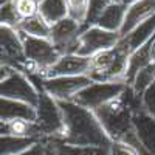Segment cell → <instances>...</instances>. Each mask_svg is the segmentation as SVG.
Here are the masks:
<instances>
[{"mask_svg": "<svg viewBox=\"0 0 155 155\" xmlns=\"http://www.w3.org/2000/svg\"><path fill=\"white\" fill-rule=\"evenodd\" d=\"M64 113L65 130L58 140L67 146L87 147V146H110L112 140L93 110H88L73 101H58Z\"/></svg>", "mask_w": 155, "mask_h": 155, "instance_id": "cell-1", "label": "cell"}, {"mask_svg": "<svg viewBox=\"0 0 155 155\" xmlns=\"http://www.w3.org/2000/svg\"><path fill=\"white\" fill-rule=\"evenodd\" d=\"M138 109H143L141 99L137 98L132 88L127 85L118 98L96 109L95 115L112 141H126L137 146L140 141L134 130V113Z\"/></svg>", "mask_w": 155, "mask_h": 155, "instance_id": "cell-2", "label": "cell"}, {"mask_svg": "<svg viewBox=\"0 0 155 155\" xmlns=\"http://www.w3.org/2000/svg\"><path fill=\"white\" fill-rule=\"evenodd\" d=\"M129 56L130 51L120 41L116 47L101 51L92 58V68L88 78L93 82H124Z\"/></svg>", "mask_w": 155, "mask_h": 155, "instance_id": "cell-3", "label": "cell"}, {"mask_svg": "<svg viewBox=\"0 0 155 155\" xmlns=\"http://www.w3.org/2000/svg\"><path fill=\"white\" fill-rule=\"evenodd\" d=\"M0 71H2V78H0V95H2V98L22 101L33 107H37L41 92L33 84L28 74H25L20 70L11 68L8 65H2Z\"/></svg>", "mask_w": 155, "mask_h": 155, "instance_id": "cell-4", "label": "cell"}, {"mask_svg": "<svg viewBox=\"0 0 155 155\" xmlns=\"http://www.w3.org/2000/svg\"><path fill=\"white\" fill-rule=\"evenodd\" d=\"M20 36L23 42L25 59H27V64H28L27 74L42 76L50 67H53L59 61L61 53L54 48L50 39H39V37H33L23 33H20Z\"/></svg>", "mask_w": 155, "mask_h": 155, "instance_id": "cell-5", "label": "cell"}, {"mask_svg": "<svg viewBox=\"0 0 155 155\" xmlns=\"http://www.w3.org/2000/svg\"><path fill=\"white\" fill-rule=\"evenodd\" d=\"M36 127L41 138H53L59 140L64 135L65 124H64V113L59 106V102L47 95L45 92H41L39 104L36 107Z\"/></svg>", "mask_w": 155, "mask_h": 155, "instance_id": "cell-6", "label": "cell"}, {"mask_svg": "<svg viewBox=\"0 0 155 155\" xmlns=\"http://www.w3.org/2000/svg\"><path fill=\"white\" fill-rule=\"evenodd\" d=\"M34 78L41 84V92H45L56 101H73V98L82 88L93 82L87 74L58 76V78H42L41 74H34Z\"/></svg>", "mask_w": 155, "mask_h": 155, "instance_id": "cell-7", "label": "cell"}, {"mask_svg": "<svg viewBox=\"0 0 155 155\" xmlns=\"http://www.w3.org/2000/svg\"><path fill=\"white\" fill-rule=\"evenodd\" d=\"M126 88L127 84L124 82H92L73 98V102L95 112L109 101L118 98Z\"/></svg>", "mask_w": 155, "mask_h": 155, "instance_id": "cell-8", "label": "cell"}, {"mask_svg": "<svg viewBox=\"0 0 155 155\" xmlns=\"http://www.w3.org/2000/svg\"><path fill=\"white\" fill-rule=\"evenodd\" d=\"M121 39L123 37L120 33L107 31V30L99 28L98 25H92V27H87L79 36L76 54L93 58L95 54L101 53V51H106V50L116 47Z\"/></svg>", "mask_w": 155, "mask_h": 155, "instance_id": "cell-9", "label": "cell"}, {"mask_svg": "<svg viewBox=\"0 0 155 155\" xmlns=\"http://www.w3.org/2000/svg\"><path fill=\"white\" fill-rule=\"evenodd\" d=\"M0 45H2V65L20 70L27 74L28 64L25 59L23 42L19 30L0 25Z\"/></svg>", "mask_w": 155, "mask_h": 155, "instance_id": "cell-10", "label": "cell"}, {"mask_svg": "<svg viewBox=\"0 0 155 155\" xmlns=\"http://www.w3.org/2000/svg\"><path fill=\"white\" fill-rule=\"evenodd\" d=\"M87 27L79 22H76L71 17H65L64 20L54 23L51 27V34H50V41L54 45V48L62 54H68V53H76L78 48V41L82 31Z\"/></svg>", "mask_w": 155, "mask_h": 155, "instance_id": "cell-11", "label": "cell"}, {"mask_svg": "<svg viewBox=\"0 0 155 155\" xmlns=\"http://www.w3.org/2000/svg\"><path fill=\"white\" fill-rule=\"evenodd\" d=\"M92 58L81 56L76 53L62 54L53 67H50L42 78H58V76H84L90 73Z\"/></svg>", "mask_w": 155, "mask_h": 155, "instance_id": "cell-12", "label": "cell"}, {"mask_svg": "<svg viewBox=\"0 0 155 155\" xmlns=\"http://www.w3.org/2000/svg\"><path fill=\"white\" fill-rule=\"evenodd\" d=\"M153 16H155V0H140V2L127 6L126 19L120 31L121 37L130 34L137 27H140L143 22L149 20Z\"/></svg>", "mask_w": 155, "mask_h": 155, "instance_id": "cell-13", "label": "cell"}, {"mask_svg": "<svg viewBox=\"0 0 155 155\" xmlns=\"http://www.w3.org/2000/svg\"><path fill=\"white\" fill-rule=\"evenodd\" d=\"M134 130L135 135L147 152L155 155V118L146 110L138 109L134 113Z\"/></svg>", "mask_w": 155, "mask_h": 155, "instance_id": "cell-14", "label": "cell"}, {"mask_svg": "<svg viewBox=\"0 0 155 155\" xmlns=\"http://www.w3.org/2000/svg\"><path fill=\"white\" fill-rule=\"evenodd\" d=\"M36 107L22 101L0 98V123L11 120H27L36 121Z\"/></svg>", "mask_w": 155, "mask_h": 155, "instance_id": "cell-15", "label": "cell"}, {"mask_svg": "<svg viewBox=\"0 0 155 155\" xmlns=\"http://www.w3.org/2000/svg\"><path fill=\"white\" fill-rule=\"evenodd\" d=\"M126 11H127V6L120 3L118 0H115V2H112L104 11H102V14L99 16L96 25L102 30L120 33L121 28H123L124 19H126Z\"/></svg>", "mask_w": 155, "mask_h": 155, "instance_id": "cell-16", "label": "cell"}, {"mask_svg": "<svg viewBox=\"0 0 155 155\" xmlns=\"http://www.w3.org/2000/svg\"><path fill=\"white\" fill-rule=\"evenodd\" d=\"M155 34V16L150 17L149 20L143 22L140 25V27H137L130 34H127L126 37L121 39V42L129 48V51L130 53H134V51L140 50L141 47H144L150 39L152 36Z\"/></svg>", "mask_w": 155, "mask_h": 155, "instance_id": "cell-17", "label": "cell"}, {"mask_svg": "<svg viewBox=\"0 0 155 155\" xmlns=\"http://www.w3.org/2000/svg\"><path fill=\"white\" fill-rule=\"evenodd\" d=\"M39 138L33 137H11L2 135L0 138V155H19L25 150L31 149L34 144L39 143Z\"/></svg>", "mask_w": 155, "mask_h": 155, "instance_id": "cell-18", "label": "cell"}, {"mask_svg": "<svg viewBox=\"0 0 155 155\" xmlns=\"http://www.w3.org/2000/svg\"><path fill=\"white\" fill-rule=\"evenodd\" d=\"M2 135H11V137H33V138H41L36 123L27 121V120H11V121H2L0 124Z\"/></svg>", "mask_w": 155, "mask_h": 155, "instance_id": "cell-19", "label": "cell"}, {"mask_svg": "<svg viewBox=\"0 0 155 155\" xmlns=\"http://www.w3.org/2000/svg\"><path fill=\"white\" fill-rule=\"evenodd\" d=\"M149 64H153L150 59V51H149V42L141 47L140 50L134 51L129 56V65H127V73H126V79L124 82L127 85H130L132 81L135 79V76L138 74L140 70H143L144 67H147Z\"/></svg>", "mask_w": 155, "mask_h": 155, "instance_id": "cell-20", "label": "cell"}, {"mask_svg": "<svg viewBox=\"0 0 155 155\" xmlns=\"http://www.w3.org/2000/svg\"><path fill=\"white\" fill-rule=\"evenodd\" d=\"M39 14L53 27L54 23L68 17L67 2L65 0H42L41 8H39Z\"/></svg>", "mask_w": 155, "mask_h": 155, "instance_id": "cell-21", "label": "cell"}, {"mask_svg": "<svg viewBox=\"0 0 155 155\" xmlns=\"http://www.w3.org/2000/svg\"><path fill=\"white\" fill-rule=\"evenodd\" d=\"M20 33L28 34L33 37H39V39H50L51 34V25L41 16L37 14L34 17L30 19H23L17 28Z\"/></svg>", "mask_w": 155, "mask_h": 155, "instance_id": "cell-22", "label": "cell"}, {"mask_svg": "<svg viewBox=\"0 0 155 155\" xmlns=\"http://www.w3.org/2000/svg\"><path fill=\"white\" fill-rule=\"evenodd\" d=\"M155 81V64H149L147 67H144L143 70H140L138 74L135 76V79L132 81V84L129 85L132 88V92L137 98H143L144 92L150 87V84Z\"/></svg>", "mask_w": 155, "mask_h": 155, "instance_id": "cell-23", "label": "cell"}, {"mask_svg": "<svg viewBox=\"0 0 155 155\" xmlns=\"http://www.w3.org/2000/svg\"><path fill=\"white\" fill-rule=\"evenodd\" d=\"M0 14H2V25L11 28H19L22 22V17L14 6L12 0H2V6H0Z\"/></svg>", "mask_w": 155, "mask_h": 155, "instance_id": "cell-24", "label": "cell"}, {"mask_svg": "<svg viewBox=\"0 0 155 155\" xmlns=\"http://www.w3.org/2000/svg\"><path fill=\"white\" fill-rule=\"evenodd\" d=\"M67 8H68V17L74 19L79 23H85L87 12H88V5L90 0H65Z\"/></svg>", "mask_w": 155, "mask_h": 155, "instance_id": "cell-25", "label": "cell"}, {"mask_svg": "<svg viewBox=\"0 0 155 155\" xmlns=\"http://www.w3.org/2000/svg\"><path fill=\"white\" fill-rule=\"evenodd\" d=\"M19 155H59V150L53 138H42L31 149L25 150L23 153H19Z\"/></svg>", "mask_w": 155, "mask_h": 155, "instance_id": "cell-26", "label": "cell"}, {"mask_svg": "<svg viewBox=\"0 0 155 155\" xmlns=\"http://www.w3.org/2000/svg\"><path fill=\"white\" fill-rule=\"evenodd\" d=\"M14 6L19 12V16L23 19H30L39 14V8H41V2L39 0H12Z\"/></svg>", "mask_w": 155, "mask_h": 155, "instance_id": "cell-27", "label": "cell"}, {"mask_svg": "<svg viewBox=\"0 0 155 155\" xmlns=\"http://www.w3.org/2000/svg\"><path fill=\"white\" fill-rule=\"evenodd\" d=\"M110 155H140V149L126 141H112Z\"/></svg>", "mask_w": 155, "mask_h": 155, "instance_id": "cell-28", "label": "cell"}, {"mask_svg": "<svg viewBox=\"0 0 155 155\" xmlns=\"http://www.w3.org/2000/svg\"><path fill=\"white\" fill-rule=\"evenodd\" d=\"M141 107L155 118V81L150 84V87L146 90L143 98H141Z\"/></svg>", "mask_w": 155, "mask_h": 155, "instance_id": "cell-29", "label": "cell"}, {"mask_svg": "<svg viewBox=\"0 0 155 155\" xmlns=\"http://www.w3.org/2000/svg\"><path fill=\"white\" fill-rule=\"evenodd\" d=\"M149 51H150V59L155 64V34L152 36V39L149 41Z\"/></svg>", "mask_w": 155, "mask_h": 155, "instance_id": "cell-30", "label": "cell"}, {"mask_svg": "<svg viewBox=\"0 0 155 155\" xmlns=\"http://www.w3.org/2000/svg\"><path fill=\"white\" fill-rule=\"evenodd\" d=\"M120 3H123V5H126V6H130V5H134V3H137V2H140V0H118Z\"/></svg>", "mask_w": 155, "mask_h": 155, "instance_id": "cell-31", "label": "cell"}, {"mask_svg": "<svg viewBox=\"0 0 155 155\" xmlns=\"http://www.w3.org/2000/svg\"><path fill=\"white\" fill-rule=\"evenodd\" d=\"M137 147L140 149V155H153V153H150V152H147V150H146V149H144L143 146H141V144H138Z\"/></svg>", "mask_w": 155, "mask_h": 155, "instance_id": "cell-32", "label": "cell"}, {"mask_svg": "<svg viewBox=\"0 0 155 155\" xmlns=\"http://www.w3.org/2000/svg\"><path fill=\"white\" fill-rule=\"evenodd\" d=\"M39 2H42V0H39Z\"/></svg>", "mask_w": 155, "mask_h": 155, "instance_id": "cell-33", "label": "cell"}, {"mask_svg": "<svg viewBox=\"0 0 155 155\" xmlns=\"http://www.w3.org/2000/svg\"><path fill=\"white\" fill-rule=\"evenodd\" d=\"M113 2H115V0H113Z\"/></svg>", "mask_w": 155, "mask_h": 155, "instance_id": "cell-34", "label": "cell"}]
</instances>
